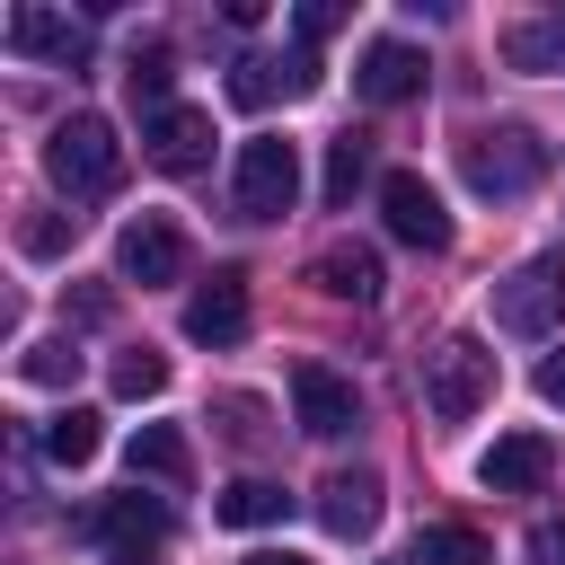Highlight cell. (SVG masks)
Masks as SVG:
<instances>
[{
  "mask_svg": "<svg viewBox=\"0 0 565 565\" xmlns=\"http://www.w3.org/2000/svg\"><path fill=\"white\" fill-rule=\"evenodd\" d=\"M44 177H53L71 203L115 194V185H124V141H115V124H106V115H62V124L44 132Z\"/></svg>",
  "mask_w": 565,
  "mask_h": 565,
  "instance_id": "cell-1",
  "label": "cell"
},
{
  "mask_svg": "<svg viewBox=\"0 0 565 565\" xmlns=\"http://www.w3.org/2000/svg\"><path fill=\"white\" fill-rule=\"evenodd\" d=\"M459 177H468V194L512 203V194H530V185L547 177V141H539L530 124H477V132L459 141Z\"/></svg>",
  "mask_w": 565,
  "mask_h": 565,
  "instance_id": "cell-2",
  "label": "cell"
},
{
  "mask_svg": "<svg viewBox=\"0 0 565 565\" xmlns=\"http://www.w3.org/2000/svg\"><path fill=\"white\" fill-rule=\"evenodd\" d=\"M486 397H494V353L477 335H441L424 353V415L433 424H468Z\"/></svg>",
  "mask_w": 565,
  "mask_h": 565,
  "instance_id": "cell-3",
  "label": "cell"
},
{
  "mask_svg": "<svg viewBox=\"0 0 565 565\" xmlns=\"http://www.w3.org/2000/svg\"><path fill=\"white\" fill-rule=\"evenodd\" d=\"M230 203H238V221H282V212L300 203V141H282V132H256V141L238 150Z\"/></svg>",
  "mask_w": 565,
  "mask_h": 565,
  "instance_id": "cell-4",
  "label": "cell"
},
{
  "mask_svg": "<svg viewBox=\"0 0 565 565\" xmlns=\"http://www.w3.org/2000/svg\"><path fill=\"white\" fill-rule=\"evenodd\" d=\"M565 318V247H539L530 265H512L494 282V327L503 335H556Z\"/></svg>",
  "mask_w": 565,
  "mask_h": 565,
  "instance_id": "cell-5",
  "label": "cell"
},
{
  "mask_svg": "<svg viewBox=\"0 0 565 565\" xmlns=\"http://www.w3.org/2000/svg\"><path fill=\"white\" fill-rule=\"evenodd\" d=\"M115 274H124V282H141V291H159V282H185V230H177L168 212H141V221H124V238H115Z\"/></svg>",
  "mask_w": 565,
  "mask_h": 565,
  "instance_id": "cell-6",
  "label": "cell"
},
{
  "mask_svg": "<svg viewBox=\"0 0 565 565\" xmlns=\"http://www.w3.org/2000/svg\"><path fill=\"white\" fill-rule=\"evenodd\" d=\"M291 415H300L309 441H344V433L362 424V397H353L344 371H327V362H291Z\"/></svg>",
  "mask_w": 565,
  "mask_h": 565,
  "instance_id": "cell-7",
  "label": "cell"
},
{
  "mask_svg": "<svg viewBox=\"0 0 565 565\" xmlns=\"http://www.w3.org/2000/svg\"><path fill=\"white\" fill-rule=\"evenodd\" d=\"M380 212H388V238H406V247H424V256L450 247V212H441V194H433L415 168H388V177H380Z\"/></svg>",
  "mask_w": 565,
  "mask_h": 565,
  "instance_id": "cell-8",
  "label": "cell"
},
{
  "mask_svg": "<svg viewBox=\"0 0 565 565\" xmlns=\"http://www.w3.org/2000/svg\"><path fill=\"white\" fill-rule=\"evenodd\" d=\"M0 35H9V53H26V62H62V71L88 62V18H62V9H44V0H18Z\"/></svg>",
  "mask_w": 565,
  "mask_h": 565,
  "instance_id": "cell-9",
  "label": "cell"
},
{
  "mask_svg": "<svg viewBox=\"0 0 565 565\" xmlns=\"http://www.w3.org/2000/svg\"><path fill=\"white\" fill-rule=\"evenodd\" d=\"M318 88V53L291 44V53H238L230 62V97L238 106H274V97H309Z\"/></svg>",
  "mask_w": 565,
  "mask_h": 565,
  "instance_id": "cell-10",
  "label": "cell"
},
{
  "mask_svg": "<svg viewBox=\"0 0 565 565\" xmlns=\"http://www.w3.org/2000/svg\"><path fill=\"white\" fill-rule=\"evenodd\" d=\"M141 159L168 168V177H194V168L212 159V115H203V106H159V115H141Z\"/></svg>",
  "mask_w": 565,
  "mask_h": 565,
  "instance_id": "cell-11",
  "label": "cell"
},
{
  "mask_svg": "<svg viewBox=\"0 0 565 565\" xmlns=\"http://www.w3.org/2000/svg\"><path fill=\"white\" fill-rule=\"evenodd\" d=\"M424 53L406 44V35H380V44H362V62H353V97H371V106H406V97H424Z\"/></svg>",
  "mask_w": 565,
  "mask_h": 565,
  "instance_id": "cell-12",
  "label": "cell"
},
{
  "mask_svg": "<svg viewBox=\"0 0 565 565\" xmlns=\"http://www.w3.org/2000/svg\"><path fill=\"white\" fill-rule=\"evenodd\" d=\"M79 539H97V547H115V556H150V547L168 539V503H159V494H115V503H97V512L79 521Z\"/></svg>",
  "mask_w": 565,
  "mask_h": 565,
  "instance_id": "cell-13",
  "label": "cell"
},
{
  "mask_svg": "<svg viewBox=\"0 0 565 565\" xmlns=\"http://www.w3.org/2000/svg\"><path fill=\"white\" fill-rule=\"evenodd\" d=\"M185 335H194V344H238V335H247V274H238V265H221L212 282L185 291Z\"/></svg>",
  "mask_w": 565,
  "mask_h": 565,
  "instance_id": "cell-14",
  "label": "cell"
},
{
  "mask_svg": "<svg viewBox=\"0 0 565 565\" xmlns=\"http://www.w3.org/2000/svg\"><path fill=\"white\" fill-rule=\"evenodd\" d=\"M547 468H556L547 433H503V441L477 459V486H486V494H539V486H547Z\"/></svg>",
  "mask_w": 565,
  "mask_h": 565,
  "instance_id": "cell-15",
  "label": "cell"
},
{
  "mask_svg": "<svg viewBox=\"0 0 565 565\" xmlns=\"http://www.w3.org/2000/svg\"><path fill=\"white\" fill-rule=\"evenodd\" d=\"M318 521H327L335 539H371V530H380V477H371V468H335V477L318 486Z\"/></svg>",
  "mask_w": 565,
  "mask_h": 565,
  "instance_id": "cell-16",
  "label": "cell"
},
{
  "mask_svg": "<svg viewBox=\"0 0 565 565\" xmlns=\"http://www.w3.org/2000/svg\"><path fill=\"white\" fill-rule=\"evenodd\" d=\"M309 282H318L327 300H380V256H371L362 238H335V247L309 256Z\"/></svg>",
  "mask_w": 565,
  "mask_h": 565,
  "instance_id": "cell-17",
  "label": "cell"
},
{
  "mask_svg": "<svg viewBox=\"0 0 565 565\" xmlns=\"http://www.w3.org/2000/svg\"><path fill=\"white\" fill-rule=\"evenodd\" d=\"M124 459H132V486H141V477H150V486H185V477H194V450H185L177 424H141Z\"/></svg>",
  "mask_w": 565,
  "mask_h": 565,
  "instance_id": "cell-18",
  "label": "cell"
},
{
  "mask_svg": "<svg viewBox=\"0 0 565 565\" xmlns=\"http://www.w3.org/2000/svg\"><path fill=\"white\" fill-rule=\"evenodd\" d=\"M212 512H221L230 530H274V521L291 512V494H282L274 477H238V486H230V494H221Z\"/></svg>",
  "mask_w": 565,
  "mask_h": 565,
  "instance_id": "cell-19",
  "label": "cell"
},
{
  "mask_svg": "<svg viewBox=\"0 0 565 565\" xmlns=\"http://www.w3.org/2000/svg\"><path fill=\"white\" fill-rule=\"evenodd\" d=\"M503 62H512V71H565V9H556V18H521V26L503 35Z\"/></svg>",
  "mask_w": 565,
  "mask_h": 565,
  "instance_id": "cell-20",
  "label": "cell"
},
{
  "mask_svg": "<svg viewBox=\"0 0 565 565\" xmlns=\"http://www.w3.org/2000/svg\"><path fill=\"white\" fill-rule=\"evenodd\" d=\"M97 441H106V433H97V406H62V415L44 424V459H53V468H88Z\"/></svg>",
  "mask_w": 565,
  "mask_h": 565,
  "instance_id": "cell-21",
  "label": "cell"
},
{
  "mask_svg": "<svg viewBox=\"0 0 565 565\" xmlns=\"http://www.w3.org/2000/svg\"><path fill=\"white\" fill-rule=\"evenodd\" d=\"M168 79H177V53H168V44H132V62H124V88H132V106H141V115L177 106V97H168Z\"/></svg>",
  "mask_w": 565,
  "mask_h": 565,
  "instance_id": "cell-22",
  "label": "cell"
},
{
  "mask_svg": "<svg viewBox=\"0 0 565 565\" xmlns=\"http://www.w3.org/2000/svg\"><path fill=\"white\" fill-rule=\"evenodd\" d=\"M362 177H371V132H335V141H327V185H318V194L344 212Z\"/></svg>",
  "mask_w": 565,
  "mask_h": 565,
  "instance_id": "cell-23",
  "label": "cell"
},
{
  "mask_svg": "<svg viewBox=\"0 0 565 565\" xmlns=\"http://www.w3.org/2000/svg\"><path fill=\"white\" fill-rule=\"evenodd\" d=\"M406 565H486V539H477V530H459V521H433V530H415Z\"/></svg>",
  "mask_w": 565,
  "mask_h": 565,
  "instance_id": "cell-24",
  "label": "cell"
},
{
  "mask_svg": "<svg viewBox=\"0 0 565 565\" xmlns=\"http://www.w3.org/2000/svg\"><path fill=\"white\" fill-rule=\"evenodd\" d=\"M18 380H35V388H71V380H79V344H71V335L26 344V353H18Z\"/></svg>",
  "mask_w": 565,
  "mask_h": 565,
  "instance_id": "cell-25",
  "label": "cell"
},
{
  "mask_svg": "<svg viewBox=\"0 0 565 565\" xmlns=\"http://www.w3.org/2000/svg\"><path fill=\"white\" fill-rule=\"evenodd\" d=\"M168 388V353H150V344H132V353H115V397H159Z\"/></svg>",
  "mask_w": 565,
  "mask_h": 565,
  "instance_id": "cell-26",
  "label": "cell"
},
{
  "mask_svg": "<svg viewBox=\"0 0 565 565\" xmlns=\"http://www.w3.org/2000/svg\"><path fill=\"white\" fill-rule=\"evenodd\" d=\"M71 238H79V212H26V221H18V247H26V256H62Z\"/></svg>",
  "mask_w": 565,
  "mask_h": 565,
  "instance_id": "cell-27",
  "label": "cell"
},
{
  "mask_svg": "<svg viewBox=\"0 0 565 565\" xmlns=\"http://www.w3.org/2000/svg\"><path fill=\"white\" fill-rule=\"evenodd\" d=\"M212 415H221V433H230V441H265V406H256V397H238V388H230V397H212Z\"/></svg>",
  "mask_w": 565,
  "mask_h": 565,
  "instance_id": "cell-28",
  "label": "cell"
},
{
  "mask_svg": "<svg viewBox=\"0 0 565 565\" xmlns=\"http://www.w3.org/2000/svg\"><path fill=\"white\" fill-rule=\"evenodd\" d=\"M335 26H344V9H335V0H300V9H291V35H300L309 53H318V35H335Z\"/></svg>",
  "mask_w": 565,
  "mask_h": 565,
  "instance_id": "cell-29",
  "label": "cell"
},
{
  "mask_svg": "<svg viewBox=\"0 0 565 565\" xmlns=\"http://www.w3.org/2000/svg\"><path fill=\"white\" fill-rule=\"evenodd\" d=\"M530 565H565V521H539L530 530Z\"/></svg>",
  "mask_w": 565,
  "mask_h": 565,
  "instance_id": "cell-30",
  "label": "cell"
},
{
  "mask_svg": "<svg viewBox=\"0 0 565 565\" xmlns=\"http://www.w3.org/2000/svg\"><path fill=\"white\" fill-rule=\"evenodd\" d=\"M539 397H547V406H565V353H547V362H539Z\"/></svg>",
  "mask_w": 565,
  "mask_h": 565,
  "instance_id": "cell-31",
  "label": "cell"
},
{
  "mask_svg": "<svg viewBox=\"0 0 565 565\" xmlns=\"http://www.w3.org/2000/svg\"><path fill=\"white\" fill-rule=\"evenodd\" d=\"M238 565H309V556H291V547H256V556H238Z\"/></svg>",
  "mask_w": 565,
  "mask_h": 565,
  "instance_id": "cell-32",
  "label": "cell"
},
{
  "mask_svg": "<svg viewBox=\"0 0 565 565\" xmlns=\"http://www.w3.org/2000/svg\"><path fill=\"white\" fill-rule=\"evenodd\" d=\"M115 565H141V556H115Z\"/></svg>",
  "mask_w": 565,
  "mask_h": 565,
  "instance_id": "cell-33",
  "label": "cell"
}]
</instances>
